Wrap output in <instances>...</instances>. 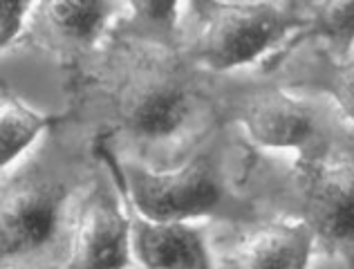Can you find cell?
Returning a JSON list of instances; mask_svg holds the SVG:
<instances>
[{"mask_svg": "<svg viewBox=\"0 0 354 269\" xmlns=\"http://www.w3.org/2000/svg\"><path fill=\"white\" fill-rule=\"evenodd\" d=\"M65 77V115L86 124L117 160L153 171L180 166L222 124L213 72L121 23Z\"/></svg>", "mask_w": 354, "mask_h": 269, "instance_id": "6da1fadb", "label": "cell"}, {"mask_svg": "<svg viewBox=\"0 0 354 269\" xmlns=\"http://www.w3.org/2000/svg\"><path fill=\"white\" fill-rule=\"evenodd\" d=\"M101 169L97 135L65 113L54 117L41 142L3 171L0 267L61 269Z\"/></svg>", "mask_w": 354, "mask_h": 269, "instance_id": "7a4b0ae2", "label": "cell"}, {"mask_svg": "<svg viewBox=\"0 0 354 269\" xmlns=\"http://www.w3.org/2000/svg\"><path fill=\"white\" fill-rule=\"evenodd\" d=\"M240 193L254 220L307 222L319 256L354 269V131L312 153H272L251 148L240 175Z\"/></svg>", "mask_w": 354, "mask_h": 269, "instance_id": "3957f363", "label": "cell"}, {"mask_svg": "<svg viewBox=\"0 0 354 269\" xmlns=\"http://www.w3.org/2000/svg\"><path fill=\"white\" fill-rule=\"evenodd\" d=\"M251 148L254 144L238 126L220 124L180 166L169 171L117 160L104 148L101 153L113 166L128 204L146 218L247 222L254 220V213L240 193V175Z\"/></svg>", "mask_w": 354, "mask_h": 269, "instance_id": "277c9868", "label": "cell"}, {"mask_svg": "<svg viewBox=\"0 0 354 269\" xmlns=\"http://www.w3.org/2000/svg\"><path fill=\"white\" fill-rule=\"evenodd\" d=\"M213 99L220 122L260 151L312 153L354 131L330 99L287 90L260 68L213 74Z\"/></svg>", "mask_w": 354, "mask_h": 269, "instance_id": "5b68a950", "label": "cell"}, {"mask_svg": "<svg viewBox=\"0 0 354 269\" xmlns=\"http://www.w3.org/2000/svg\"><path fill=\"white\" fill-rule=\"evenodd\" d=\"M307 25V12L294 5L184 0L177 48L207 72H240L283 52Z\"/></svg>", "mask_w": 354, "mask_h": 269, "instance_id": "8992f818", "label": "cell"}, {"mask_svg": "<svg viewBox=\"0 0 354 269\" xmlns=\"http://www.w3.org/2000/svg\"><path fill=\"white\" fill-rule=\"evenodd\" d=\"M128 18L126 0H39L16 50H32L74 68L95 54Z\"/></svg>", "mask_w": 354, "mask_h": 269, "instance_id": "52a82bcc", "label": "cell"}, {"mask_svg": "<svg viewBox=\"0 0 354 269\" xmlns=\"http://www.w3.org/2000/svg\"><path fill=\"white\" fill-rule=\"evenodd\" d=\"M216 269H312L319 240L303 220L209 222Z\"/></svg>", "mask_w": 354, "mask_h": 269, "instance_id": "ba28073f", "label": "cell"}, {"mask_svg": "<svg viewBox=\"0 0 354 269\" xmlns=\"http://www.w3.org/2000/svg\"><path fill=\"white\" fill-rule=\"evenodd\" d=\"M135 267L130 204L119 187L113 166L104 157V169L81 204L70 254L61 269Z\"/></svg>", "mask_w": 354, "mask_h": 269, "instance_id": "9c48e42d", "label": "cell"}, {"mask_svg": "<svg viewBox=\"0 0 354 269\" xmlns=\"http://www.w3.org/2000/svg\"><path fill=\"white\" fill-rule=\"evenodd\" d=\"M269 72L287 90L307 97H325L354 126V59H339L316 41H294L265 61Z\"/></svg>", "mask_w": 354, "mask_h": 269, "instance_id": "30bf717a", "label": "cell"}, {"mask_svg": "<svg viewBox=\"0 0 354 269\" xmlns=\"http://www.w3.org/2000/svg\"><path fill=\"white\" fill-rule=\"evenodd\" d=\"M133 254L142 269H216L209 222L151 220L130 207Z\"/></svg>", "mask_w": 354, "mask_h": 269, "instance_id": "8fae6325", "label": "cell"}, {"mask_svg": "<svg viewBox=\"0 0 354 269\" xmlns=\"http://www.w3.org/2000/svg\"><path fill=\"white\" fill-rule=\"evenodd\" d=\"M54 117L36 113L3 81L0 88V169H9L48 133Z\"/></svg>", "mask_w": 354, "mask_h": 269, "instance_id": "7c38bea8", "label": "cell"}, {"mask_svg": "<svg viewBox=\"0 0 354 269\" xmlns=\"http://www.w3.org/2000/svg\"><path fill=\"white\" fill-rule=\"evenodd\" d=\"M307 18H310L307 30L301 36H296L294 41H316L334 57H352L354 0H314L307 7Z\"/></svg>", "mask_w": 354, "mask_h": 269, "instance_id": "4fadbf2b", "label": "cell"}, {"mask_svg": "<svg viewBox=\"0 0 354 269\" xmlns=\"http://www.w3.org/2000/svg\"><path fill=\"white\" fill-rule=\"evenodd\" d=\"M128 18L121 25L128 32L177 48V34L184 0H126Z\"/></svg>", "mask_w": 354, "mask_h": 269, "instance_id": "5bb4252c", "label": "cell"}, {"mask_svg": "<svg viewBox=\"0 0 354 269\" xmlns=\"http://www.w3.org/2000/svg\"><path fill=\"white\" fill-rule=\"evenodd\" d=\"M39 0H0V48L3 59L18 48Z\"/></svg>", "mask_w": 354, "mask_h": 269, "instance_id": "9a60e30c", "label": "cell"}, {"mask_svg": "<svg viewBox=\"0 0 354 269\" xmlns=\"http://www.w3.org/2000/svg\"><path fill=\"white\" fill-rule=\"evenodd\" d=\"M312 269H352L350 265H346L339 258H328V256H319Z\"/></svg>", "mask_w": 354, "mask_h": 269, "instance_id": "2e32d148", "label": "cell"}, {"mask_svg": "<svg viewBox=\"0 0 354 269\" xmlns=\"http://www.w3.org/2000/svg\"><path fill=\"white\" fill-rule=\"evenodd\" d=\"M229 3H278V5H294V7H301L307 12L314 0H229Z\"/></svg>", "mask_w": 354, "mask_h": 269, "instance_id": "e0dca14e", "label": "cell"}, {"mask_svg": "<svg viewBox=\"0 0 354 269\" xmlns=\"http://www.w3.org/2000/svg\"><path fill=\"white\" fill-rule=\"evenodd\" d=\"M0 269H16V267H0Z\"/></svg>", "mask_w": 354, "mask_h": 269, "instance_id": "ac0fdd59", "label": "cell"}]
</instances>
